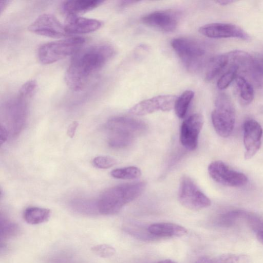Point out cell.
<instances>
[{"instance_id":"20","label":"cell","mask_w":263,"mask_h":263,"mask_svg":"<svg viewBox=\"0 0 263 263\" xmlns=\"http://www.w3.org/2000/svg\"><path fill=\"white\" fill-rule=\"evenodd\" d=\"M51 211L46 208L30 206L26 209L23 213L25 221L30 224H38L49 220Z\"/></svg>"},{"instance_id":"14","label":"cell","mask_w":263,"mask_h":263,"mask_svg":"<svg viewBox=\"0 0 263 263\" xmlns=\"http://www.w3.org/2000/svg\"><path fill=\"white\" fill-rule=\"evenodd\" d=\"M141 21L151 28L162 32H171L178 26L179 15L172 10L157 11L144 16Z\"/></svg>"},{"instance_id":"11","label":"cell","mask_w":263,"mask_h":263,"mask_svg":"<svg viewBox=\"0 0 263 263\" xmlns=\"http://www.w3.org/2000/svg\"><path fill=\"white\" fill-rule=\"evenodd\" d=\"M105 126L110 134L132 139L146 129V125L141 121L126 117H113L107 121Z\"/></svg>"},{"instance_id":"36","label":"cell","mask_w":263,"mask_h":263,"mask_svg":"<svg viewBox=\"0 0 263 263\" xmlns=\"http://www.w3.org/2000/svg\"><path fill=\"white\" fill-rule=\"evenodd\" d=\"M257 238L259 241L263 243V230L259 231L257 232Z\"/></svg>"},{"instance_id":"31","label":"cell","mask_w":263,"mask_h":263,"mask_svg":"<svg viewBox=\"0 0 263 263\" xmlns=\"http://www.w3.org/2000/svg\"><path fill=\"white\" fill-rule=\"evenodd\" d=\"M9 133L7 128L5 125L1 124L0 127V143L1 145L7 140Z\"/></svg>"},{"instance_id":"2","label":"cell","mask_w":263,"mask_h":263,"mask_svg":"<svg viewBox=\"0 0 263 263\" xmlns=\"http://www.w3.org/2000/svg\"><path fill=\"white\" fill-rule=\"evenodd\" d=\"M145 187V182H137L108 189L102 193L97 201L98 212L105 215L117 214L126 204L138 198Z\"/></svg>"},{"instance_id":"19","label":"cell","mask_w":263,"mask_h":263,"mask_svg":"<svg viewBox=\"0 0 263 263\" xmlns=\"http://www.w3.org/2000/svg\"><path fill=\"white\" fill-rule=\"evenodd\" d=\"M229 65L228 53L221 54L212 57L209 60L205 72V79L207 81L213 80Z\"/></svg>"},{"instance_id":"37","label":"cell","mask_w":263,"mask_h":263,"mask_svg":"<svg viewBox=\"0 0 263 263\" xmlns=\"http://www.w3.org/2000/svg\"><path fill=\"white\" fill-rule=\"evenodd\" d=\"M157 263H177L172 260L171 259H165L161 261H160Z\"/></svg>"},{"instance_id":"15","label":"cell","mask_w":263,"mask_h":263,"mask_svg":"<svg viewBox=\"0 0 263 263\" xmlns=\"http://www.w3.org/2000/svg\"><path fill=\"white\" fill-rule=\"evenodd\" d=\"M243 128L245 158L248 159L253 157L259 149L263 131L260 124L253 119L246 120Z\"/></svg>"},{"instance_id":"10","label":"cell","mask_w":263,"mask_h":263,"mask_svg":"<svg viewBox=\"0 0 263 263\" xmlns=\"http://www.w3.org/2000/svg\"><path fill=\"white\" fill-rule=\"evenodd\" d=\"M199 32L204 36L213 39L235 37L250 40L249 35L239 26L224 23H214L200 27Z\"/></svg>"},{"instance_id":"25","label":"cell","mask_w":263,"mask_h":263,"mask_svg":"<svg viewBox=\"0 0 263 263\" xmlns=\"http://www.w3.org/2000/svg\"><path fill=\"white\" fill-rule=\"evenodd\" d=\"M110 175L117 179H135L141 176V171L136 166H130L114 169L110 172Z\"/></svg>"},{"instance_id":"32","label":"cell","mask_w":263,"mask_h":263,"mask_svg":"<svg viewBox=\"0 0 263 263\" xmlns=\"http://www.w3.org/2000/svg\"><path fill=\"white\" fill-rule=\"evenodd\" d=\"M78 123L76 121L73 122L69 126L67 130V134L69 137L72 138L76 133Z\"/></svg>"},{"instance_id":"35","label":"cell","mask_w":263,"mask_h":263,"mask_svg":"<svg viewBox=\"0 0 263 263\" xmlns=\"http://www.w3.org/2000/svg\"><path fill=\"white\" fill-rule=\"evenodd\" d=\"M9 1H1L0 4V12L1 13L4 10V9L7 7L8 4H9Z\"/></svg>"},{"instance_id":"12","label":"cell","mask_w":263,"mask_h":263,"mask_svg":"<svg viewBox=\"0 0 263 263\" xmlns=\"http://www.w3.org/2000/svg\"><path fill=\"white\" fill-rule=\"evenodd\" d=\"M203 123V117L199 113L191 115L182 122L180 140L186 149L194 151L197 148L199 135Z\"/></svg>"},{"instance_id":"27","label":"cell","mask_w":263,"mask_h":263,"mask_svg":"<svg viewBox=\"0 0 263 263\" xmlns=\"http://www.w3.org/2000/svg\"><path fill=\"white\" fill-rule=\"evenodd\" d=\"M238 70L236 67L230 66L228 70L223 74L217 81V86L222 90L227 88L235 80L238 76Z\"/></svg>"},{"instance_id":"33","label":"cell","mask_w":263,"mask_h":263,"mask_svg":"<svg viewBox=\"0 0 263 263\" xmlns=\"http://www.w3.org/2000/svg\"><path fill=\"white\" fill-rule=\"evenodd\" d=\"M136 2H137V1H120L119 6L120 8L125 7L127 6H128L130 4H134Z\"/></svg>"},{"instance_id":"18","label":"cell","mask_w":263,"mask_h":263,"mask_svg":"<svg viewBox=\"0 0 263 263\" xmlns=\"http://www.w3.org/2000/svg\"><path fill=\"white\" fill-rule=\"evenodd\" d=\"M104 1L101 0H72L64 1L62 9L67 16L78 15L95 9Z\"/></svg>"},{"instance_id":"1","label":"cell","mask_w":263,"mask_h":263,"mask_svg":"<svg viewBox=\"0 0 263 263\" xmlns=\"http://www.w3.org/2000/svg\"><path fill=\"white\" fill-rule=\"evenodd\" d=\"M115 53L114 47L107 44L81 49L73 55L66 69L65 80L67 85L74 91L82 89Z\"/></svg>"},{"instance_id":"24","label":"cell","mask_w":263,"mask_h":263,"mask_svg":"<svg viewBox=\"0 0 263 263\" xmlns=\"http://www.w3.org/2000/svg\"><path fill=\"white\" fill-rule=\"evenodd\" d=\"M0 234L1 239H8L16 236L20 232L19 226L9 219L1 216Z\"/></svg>"},{"instance_id":"16","label":"cell","mask_w":263,"mask_h":263,"mask_svg":"<svg viewBox=\"0 0 263 263\" xmlns=\"http://www.w3.org/2000/svg\"><path fill=\"white\" fill-rule=\"evenodd\" d=\"M64 25L68 35L84 34L98 30L102 25V22L95 18L73 15L67 16Z\"/></svg>"},{"instance_id":"34","label":"cell","mask_w":263,"mask_h":263,"mask_svg":"<svg viewBox=\"0 0 263 263\" xmlns=\"http://www.w3.org/2000/svg\"><path fill=\"white\" fill-rule=\"evenodd\" d=\"M235 1L232 0H220L217 1L215 2L219 4V5L226 6L229 4H231L233 3H234Z\"/></svg>"},{"instance_id":"13","label":"cell","mask_w":263,"mask_h":263,"mask_svg":"<svg viewBox=\"0 0 263 263\" xmlns=\"http://www.w3.org/2000/svg\"><path fill=\"white\" fill-rule=\"evenodd\" d=\"M177 97L159 95L143 100L131 107L129 112L136 116H144L158 110L169 111L174 107Z\"/></svg>"},{"instance_id":"29","label":"cell","mask_w":263,"mask_h":263,"mask_svg":"<svg viewBox=\"0 0 263 263\" xmlns=\"http://www.w3.org/2000/svg\"><path fill=\"white\" fill-rule=\"evenodd\" d=\"M92 251L102 258H109L116 254V249L111 246L107 244H100L93 246Z\"/></svg>"},{"instance_id":"28","label":"cell","mask_w":263,"mask_h":263,"mask_svg":"<svg viewBox=\"0 0 263 263\" xmlns=\"http://www.w3.org/2000/svg\"><path fill=\"white\" fill-rule=\"evenodd\" d=\"M93 165L98 168L106 169L117 163L116 159L110 156H100L95 157L92 160Z\"/></svg>"},{"instance_id":"21","label":"cell","mask_w":263,"mask_h":263,"mask_svg":"<svg viewBox=\"0 0 263 263\" xmlns=\"http://www.w3.org/2000/svg\"><path fill=\"white\" fill-rule=\"evenodd\" d=\"M235 81L242 103L248 105L251 103L254 97V90L252 84L241 76H237Z\"/></svg>"},{"instance_id":"23","label":"cell","mask_w":263,"mask_h":263,"mask_svg":"<svg viewBox=\"0 0 263 263\" xmlns=\"http://www.w3.org/2000/svg\"><path fill=\"white\" fill-rule=\"evenodd\" d=\"M194 96V92L190 90L184 91L177 98L174 105L175 113L179 118H183Z\"/></svg>"},{"instance_id":"9","label":"cell","mask_w":263,"mask_h":263,"mask_svg":"<svg viewBox=\"0 0 263 263\" xmlns=\"http://www.w3.org/2000/svg\"><path fill=\"white\" fill-rule=\"evenodd\" d=\"M28 28L35 34L45 36L60 37L68 35L64 25L54 15L49 13L39 15Z\"/></svg>"},{"instance_id":"26","label":"cell","mask_w":263,"mask_h":263,"mask_svg":"<svg viewBox=\"0 0 263 263\" xmlns=\"http://www.w3.org/2000/svg\"><path fill=\"white\" fill-rule=\"evenodd\" d=\"M71 206L76 211L85 215H94L98 212L97 202L85 199H77L71 203Z\"/></svg>"},{"instance_id":"7","label":"cell","mask_w":263,"mask_h":263,"mask_svg":"<svg viewBox=\"0 0 263 263\" xmlns=\"http://www.w3.org/2000/svg\"><path fill=\"white\" fill-rule=\"evenodd\" d=\"M178 199L183 206L195 211L208 208L211 204L210 199L187 176H183L181 180Z\"/></svg>"},{"instance_id":"22","label":"cell","mask_w":263,"mask_h":263,"mask_svg":"<svg viewBox=\"0 0 263 263\" xmlns=\"http://www.w3.org/2000/svg\"><path fill=\"white\" fill-rule=\"evenodd\" d=\"M248 256L243 254H225L214 257H203L196 263H248Z\"/></svg>"},{"instance_id":"8","label":"cell","mask_w":263,"mask_h":263,"mask_svg":"<svg viewBox=\"0 0 263 263\" xmlns=\"http://www.w3.org/2000/svg\"><path fill=\"white\" fill-rule=\"evenodd\" d=\"M208 173L214 181L225 186L240 187L248 182V178L244 174L233 170L220 160L213 161L209 164Z\"/></svg>"},{"instance_id":"5","label":"cell","mask_w":263,"mask_h":263,"mask_svg":"<svg viewBox=\"0 0 263 263\" xmlns=\"http://www.w3.org/2000/svg\"><path fill=\"white\" fill-rule=\"evenodd\" d=\"M215 108L211 114L212 122L216 133L226 138L232 133L235 121L234 104L226 93L219 95L215 100Z\"/></svg>"},{"instance_id":"6","label":"cell","mask_w":263,"mask_h":263,"mask_svg":"<svg viewBox=\"0 0 263 263\" xmlns=\"http://www.w3.org/2000/svg\"><path fill=\"white\" fill-rule=\"evenodd\" d=\"M28 100L17 93L4 103L3 116L9 132L13 136L20 134L25 125Z\"/></svg>"},{"instance_id":"3","label":"cell","mask_w":263,"mask_h":263,"mask_svg":"<svg viewBox=\"0 0 263 263\" xmlns=\"http://www.w3.org/2000/svg\"><path fill=\"white\" fill-rule=\"evenodd\" d=\"M171 45L186 69L197 72L207 65L210 57L208 48L203 43L185 37L174 39Z\"/></svg>"},{"instance_id":"30","label":"cell","mask_w":263,"mask_h":263,"mask_svg":"<svg viewBox=\"0 0 263 263\" xmlns=\"http://www.w3.org/2000/svg\"><path fill=\"white\" fill-rule=\"evenodd\" d=\"M37 84L34 80L26 82L20 88L18 94L28 99H30L35 92Z\"/></svg>"},{"instance_id":"4","label":"cell","mask_w":263,"mask_h":263,"mask_svg":"<svg viewBox=\"0 0 263 263\" xmlns=\"http://www.w3.org/2000/svg\"><path fill=\"white\" fill-rule=\"evenodd\" d=\"M85 39L72 36L44 43L38 49L37 57L43 64H50L70 55H73L82 48Z\"/></svg>"},{"instance_id":"17","label":"cell","mask_w":263,"mask_h":263,"mask_svg":"<svg viewBox=\"0 0 263 263\" xmlns=\"http://www.w3.org/2000/svg\"><path fill=\"white\" fill-rule=\"evenodd\" d=\"M147 231L151 234L162 238L180 237L187 230L184 227L172 222H157L150 225Z\"/></svg>"}]
</instances>
